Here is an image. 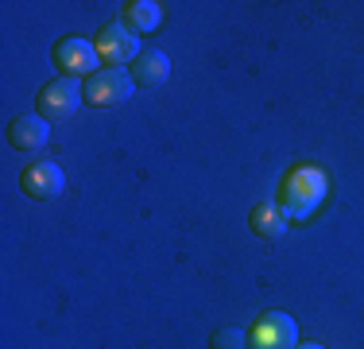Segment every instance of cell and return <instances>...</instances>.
<instances>
[{"mask_svg": "<svg viewBox=\"0 0 364 349\" xmlns=\"http://www.w3.org/2000/svg\"><path fill=\"white\" fill-rule=\"evenodd\" d=\"M132 74L120 66H105L97 74L85 78V101L97 105V109H112V105H124L132 98Z\"/></svg>", "mask_w": 364, "mask_h": 349, "instance_id": "obj_1", "label": "cell"}, {"mask_svg": "<svg viewBox=\"0 0 364 349\" xmlns=\"http://www.w3.org/2000/svg\"><path fill=\"white\" fill-rule=\"evenodd\" d=\"M82 98H85L82 82L70 78V74H63V78H55V82H47L39 90V113L47 120H66V117H74V113H77Z\"/></svg>", "mask_w": 364, "mask_h": 349, "instance_id": "obj_2", "label": "cell"}, {"mask_svg": "<svg viewBox=\"0 0 364 349\" xmlns=\"http://www.w3.org/2000/svg\"><path fill=\"white\" fill-rule=\"evenodd\" d=\"M299 345V326L291 314L267 311L252 330V349H294Z\"/></svg>", "mask_w": 364, "mask_h": 349, "instance_id": "obj_3", "label": "cell"}, {"mask_svg": "<svg viewBox=\"0 0 364 349\" xmlns=\"http://www.w3.org/2000/svg\"><path fill=\"white\" fill-rule=\"evenodd\" d=\"M97 55L109 58L112 66L128 63V58L136 63V55H140L136 31L128 28V24H105V28H101V35H97Z\"/></svg>", "mask_w": 364, "mask_h": 349, "instance_id": "obj_4", "label": "cell"}, {"mask_svg": "<svg viewBox=\"0 0 364 349\" xmlns=\"http://www.w3.org/2000/svg\"><path fill=\"white\" fill-rule=\"evenodd\" d=\"M23 190H28L31 198H39V202H50V198L63 194L66 179H63V167H58L55 160H36L28 171H23Z\"/></svg>", "mask_w": 364, "mask_h": 349, "instance_id": "obj_5", "label": "cell"}, {"mask_svg": "<svg viewBox=\"0 0 364 349\" xmlns=\"http://www.w3.org/2000/svg\"><path fill=\"white\" fill-rule=\"evenodd\" d=\"M97 43H90V39H77V35H70V39H63L55 47V63L66 70L70 78L77 74H85V70H93L97 74Z\"/></svg>", "mask_w": 364, "mask_h": 349, "instance_id": "obj_6", "label": "cell"}, {"mask_svg": "<svg viewBox=\"0 0 364 349\" xmlns=\"http://www.w3.org/2000/svg\"><path fill=\"white\" fill-rule=\"evenodd\" d=\"M50 140V120L47 117H16L12 125H8V144L16 147V152H39V147H47Z\"/></svg>", "mask_w": 364, "mask_h": 349, "instance_id": "obj_7", "label": "cell"}, {"mask_svg": "<svg viewBox=\"0 0 364 349\" xmlns=\"http://www.w3.org/2000/svg\"><path fill=\"white\" fill-rule=\"evenodd\" d=\"M167 74H171V58L163 55V51H155V47H147L136 55V63H132V82H140V85H163L167 82Z\"/></svg>", "mask_w": 364, "mask_h": 349, "instance_id": "obj_8", "label": "cell"}, {"mask_svg": "<svg viewBox=\"0 0 364 349\" xmlns=\"http://www.w3.org/2000/svg\"><path fill=\"white\" fill-rule=\"evenodd\" d=\"M252 229L259 237H283V233H287V217H283L279 206L264 202V206H256V214H252Z\"/></svg>", "mask_w": 364, "mask_h": 349, "instance_id": "obj_9", "label": "cell"}, {"mask_svg": "<svg viewBox=\"0 0 364 349\" xmlns=\"http://www.w3.org/2000/svg\"><path fill=\"white\" fill-rule=\"evenodd\" d=\"M128 24H132V31H151L155 24H159V4H151V0H136V4H128Z\"/></svg>", "mask_w": 364, "mask_h": 349, "instance_id": "obj_10", "label": "cell"}, {"mask_svg": "<svg viewBox=\"0 0 364 349\" xmlns=\"http://www.w3.org/2000/svg\"><path fill=\"white\" fill-rule=\"evenodd\" d=\"M213 349H245V330H237V326L218 330L213 334Z\"/></svg>", "mask_w": 364, "mask_h": 349, "instance_id": "obj_11", "label": "cell"}, {"mask_svg": "<svg viewBox=\"0 0 364 349\" xmlns=\"http://www.w3.org/2000/svg\"><path fill=\"white\" fill-rule=\"evenodd\" d=\"M294 349H322L318 342H302V345H294Z\"/></svg>", "mask_w": 364, "mask_h": 349, "instance_id": "obj_12", "label": "cell"}]
</instances>
